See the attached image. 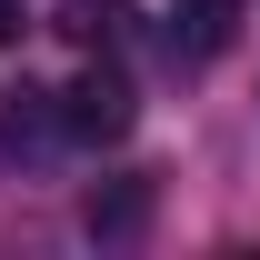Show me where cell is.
<instances>
[{
  "mask_svg": "<svg viewBox=\"0 0 260 260\" xmlns=\"http://www.w3.org/2000/svg\"><path fill=\"white\" fill-rule=\"evenodd\" d=\"M60 130H70V140H120V130H130V80H120L110 60H90V70L60 90Z\"/></svg>",
  "mask_w": 260,
  "mask_h": 260,
  "instance_id": "obj_1",
  "label": "cell"
},
{
  "mask_svg": "<svg viewBox=\"0 0 260 260\" xmlns=\"http://www.w3.org/2000/svg\"><path fill=\"white\" fill-rule=\"evenodd\" d=\"M240 10L250 0H180L170 10V60H220L230 40H240Z\"/></svg>",
  "mask_w": 260,
  "mask_h": 260,
  "instance_id": "obj_2",
  "label": "cell"
},
{
  "mask_svg": "<svg viewBox=\"0 0 260 260\" xmlns=\"http://www.w3.org/2000/svg\"><path fill=\"white\" fill-rule=\"evenodd\" d=\"M80 220H90V240H140L150 230V180H100Z\"/></svg>",
  "mask_w": 260,
  "mask_h": 260,
  "instance_id": "obj_3",
  "label": "cell"
},
{
  "mask_svg": "<svg viewBox=\"0 0 260 260\" xmlns=\"http://www.w3.org/2000/svg\"><path fill=\"white\" fill-rule=\"evenodd\" d=\"M50 30L80 40V50H120V40H130V0H60Z\"/></svg>",
  "mask_w": 260,
  "mask_h": 260,
  "instance_id": "obj_4",
  "label": "cell"
},
{
  "mask_svg": "<svg viewBox=\"0 0 260 260\" xmlns=\"http://www.w3.org/2000/svg\"><path fill=\"white\" fill-rule=\"evenodd\" d=\"M20 30H30V10H20V0H0V50H10Z\"/></svg>",
  "mask_w": 260,
  "mask_h": 260,
  "instance_id": "obj_5",
  "label": "cell"
}]
</instances>
